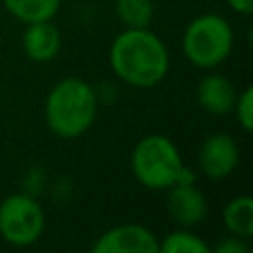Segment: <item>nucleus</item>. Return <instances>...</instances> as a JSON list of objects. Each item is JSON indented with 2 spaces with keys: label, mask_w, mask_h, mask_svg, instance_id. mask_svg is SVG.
Here are the masks:
<instances>
[{
  "label": "nucleus",
  "mask_w": 253,
  "mask_h": 253,
  "mask_svg": "<svg viewBox=\"0 0 253 253\" xmlns=\"http://www.w3.org/2000/svg\"><path fill=\"white\" fill-rule=\"evenodd\" d=\"M109 63L123 83L150 89L166 77L170 55L166 43L148 28H125L109 47Z\"/></svg>",
  "instance_id": "1"
},
{
  "label": "nucleus",
  "mask_w": 253,
  "mask_h": 253,
  "mask_svg": "<svg viewBox=\"0 0 253 253\" xmlns=\"http://www.w3.org/2000/svg\"><path fill=\"white\" fill-rule=\"evenodd\" d=\"M97 105V93L85 79L65 77L57 81L45 97V125L59 138H77L93 126Z\"/></svg>",
  "instance_id": "2"
},
{
  "label": "nucleus",
  "mask_w": 253,
  "mask_h": 253,
  "mask_svg": "<svg viewBox=\"0 0 253 253\" xmlns=\"http://www.w3.org/2000/svg\"><path fill=\"white\" fill-rule=\"evenodd\" d=\"M130 170L148 190H168L178 182H196V174L184 164L182 154L166 134L142 136L130 152Z\"/></svg>",
  "instance_id": "3"
},
{
  "label": "nucleus",
  "mask_w": 253,
  "mask_h": 253,
  "mask_svg": "<svg viewBox=\"0 0 253 253\" xmlns=\"http://www.w3.org/2000/svg\"><path fill=\"white\" fill-rule=\"evenodd\" d=\"M233 40V28L223 16L215 12L200 14L184 28L182 53L192 65L200 69H213L229 57Z\"/></svg>",
  "instance_id": "4"
},
{
  "label": "nucleus",
  "mask_w": 253,
  "mask_h": 253,
  "mask_svg": "<svg viewBox=\"0 0 253 253\" xmlns=\"http://www.w3.org/2000/svg\"><path fill=\"white\" fill-rule=\"evenodd\" d=\"M45 229V211L32 194H10L0 202V237L14 247L34 245Z\"/></svg>",
  "instance_id": "5"
},
{
  "label": "nucleus",
  "mask_w": 253,
  "mask_h": 253,
  "mask_svg": "<svg viewBox=\"0 0 253 253\" xmlns=\"http://www.w3.org/2000/svg\"><path fill=\"white\" fill-rule=\"evenodd\" d=\"M93 253H156L158 237L140 223H121L103 231L91 245Z\"/></svg>",
  "instance_id": "6"
},
{
  "label": "nucleus",
  "mask_w": 253,
  "mask_h": 253,
  "mask_svg": "<svg viewBox=\"0 0 253 253\" xmlns=\"http://www.w3.org/2000/svg\"><path fill=\"white\" fill-rule=\"evenodd\" d=\"M200 170L210 180H225L239 164V146L227 132L210 134L198 150Z\"/></svg>",
  "instance_id": "7"
},
{
  "label": "nucleus",
  "mask_w": 253,
  "mask_h": 253,
  "mask_svg": "<svg viewBox=\"0 0 253 253\" xmlns=\"http://www.w3.org/2000/svg\"><path fill=\"white\" fill-rule=\"evenodd\" d=\"M166 211L178 227H196L208 213V200L196 182H178L168 188Z\"/></svg>",
  "instance_id": "8"
},
{
  "label": "nucleus",
  "mask_w": 253,
  "mask_h": 253,
  "mask_svg": "<svg viewBox=\"0 0 253 253\" xmlns=\"http://www.w3.org/2000/svg\"><path fill=\"white\" fill-rule=\"evenodd\" d=\"M61 32L53 24V20H42L26 24L24 36H22V47L30 61L36 63H47L61 51Z\"/></svg>",
  "instance_id": "9"
},
{
  "label": "nucleus",
  "mask_w": 253,
  "mask_h": 253,
  "mask_svg": "<svg viewBox=\"0 0 253 253\" xmlns=\"http://www.w3.org/2000/svg\"><path fill=\"white\" fill-rule=\"evenodd\" d=\"M198 105L213 117H223L233 111V103L237 99V91L233 83L221 73L206 75L196 87Z\"/></svg>",
  "instance_id": "10"
},
{
  "label": "nucleus",
  "mask_w": 253,
  "mask_h": 253,
  "mask_svg": "<svg viewBox=\"0 0 253 253\" xmlns=\"http://www.w3.org/2000/svg\"><path fill=\"white\" fill-rule=\"evenodd\" d=\"M221 219L229 235L249 239L253 235V200L249 196L231 198L223 206Z\"/></svg>",
  "instance_id": "11"
},
{
  "label": "nucleus",
  "mask_w": 253,
  "mask_h": 253,
  "mask_svg": "<svg viewBox=\"0 0 253 253\" xmlns=\"http://www.w3.org/2000/svg\"><path fill=\"white\" fill-rule=\"evenodd\" d=\"M2 4L16 20L32 24L42 20H53L59 12L61 0H2Z\"/></svg>",
  "instance_id": "12"
},
{
  "label": "nucleus",
  "mask_w": 253,
  "mask_h": 253,
  "mask_svg": "<svg viewBox=\"0 0 253 253\" xmlns=\"http://www.w3.org/2000/svg\"><path fill=\"white\" fill-rule=\"evenodd\" d=\"M160 253H210V245L192 231V227H178L158 241Z\"/></svg>",
  "instance_id": "13"
},
{
  "label": "nucleus",
  "mask_w": 253,
  "mask_h": 253,
  "mask_svg": "<svg viewBox=\"0 0 253 253\" xmlns=\"http://www.w3.org/2000/svg\"><path fill=\"white\" fill-rule=\"evenodd\" d=\"M115 12L125 28H148L154 16L152 0H115Z\"/></svg>",
  "instance_id": "14"
},
{
  "label": "nucleus",
  "mask_w": 253,
  "mask_h": 253,
  "mask_svg": "<svg viewBox=\"0 0 253 253\" xmlns=\"http://www.w3.org/2000/svg\"><path fill=\"white\" fill-rule=\"evenodd\" d=\"M233 113L239 123V126L245 132L253 130V87L247 85L241 93H237V99L233 103Z\"/></svg>",
  "instance_id": "15"
},
{
  "label": "nucleus",
  "mask_w": 253,
  "mask_h": 253,
  "mask_svg": "<svg viewBox=\"0 0 253 253\" xmlns=\"http://www.w3.org/2000/svg\"><path fill=\"white\" fill-rule=\"evenodd\" d=\"M215 253H245L247 251V243L243 237H235V235H229L225 239H221L215 247H213Z\"/></svg>",
  "instance_id": "16"
},
{
  "label": "nucleus",
  "mask_w": 253,
  "mask_h": 253,
  "mask_svg": "<svg viewBox=\"0 0 253 253\" xmlns=\"http://www.w3.org/2000/svg\"><path fill=\"white\" fill-rule=\"evenodd\" d=\"M225 2L233 12L241 16H249L253 12V0H225Z\"/></svg>",
  "instance_id": "17"
}]
</instances>
